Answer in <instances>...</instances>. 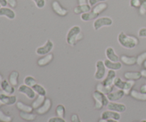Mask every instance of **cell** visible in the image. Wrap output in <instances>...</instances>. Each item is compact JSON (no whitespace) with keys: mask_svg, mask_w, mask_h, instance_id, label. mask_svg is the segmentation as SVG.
<instances>
[{"mask_svg":"<svg viewBox=\"0 0 146 122\" xmlns=\"http://www.w3.org/2000/svg\"><path fill=\"white\" fill-rule=\"evenodd\" d=\"M105 54L107 59L110 60V61H114V62L119 61L120 57H118V54L115 53V50H114V49L113 48V47H107L105 51Z\"/></svg>","mask_w":146,"mask_h":122,"instance_id":"17","label":"cell"},{"mask_svg":"<svg viewBox=\"0 0 146 122\" xmlns=\"http://www.w3.org/2000/svg\"><path fill=\"white\" fill-rule=\"evenodd\" d=\"M0 100L4 105L12 106L17 104V99L16 96L9 95V94L4 92L2 90H0Z\"/></svg>","mask_w":146,"mask_h":122,"instance_id":"8","label":"cell"},{"mask_svg":"<svg viewBox=\"0 0 146 122\" xmlns=\"http://www.w3.org/2000/svg\"><path fill=\"white\" fill-rule=\"evenodd\" d=\"M139 12L141 15H145L146 14V1L141 4V7L139 8Z\"/></svg>","mask_w":146,"mask_h":122,"instance_id":"41","label":"cell"},{"mask_svg":"<svg viewBox=\"0 0 146 122\" xmlns=\"http://www.w3.org/2000/svg\"><path fill=\"white\" fill-rule=\"evenodd\" d=\"M45 99V97L38 95V97H37L36 98L34 99V101H33L32 104H31V107H33L34 109H37L39 108V107L44 104Z\"/></svg>","mask_w":146,"mask_h":122,"instance_id":"30","label":"cell"},{"mask_svg":"<svg viewBox=\"0 0 146 122\" xmlns=\"http://www.w3.org/2000/svg\"><path fill=\"white\" fill-rule=\"evenodd\" d=\"M17 107L20 111H23V112L31 113L33 111V110H34V109H33V107L31 106L24 104L21 101L17 102Z\"/></svg>","mask_w":146,"mask_h":122,"instance_id":"28","label":"cell"},{"mask_svg":"<svg viewBox=\"0 0 146 122\" xmlns=\"http://www.w3.org/2000/svg\"><path fill=\"white\" fill-rule=\"evenodd\" d=\"M104 64H105L106 67L108 69V70H114V71H118L122 68V63L120 61H111L108 59H106L104 61Z\"/></svg>","mask_w":146,"mask_h":122,"instance_id":"18","label":"cell"},{"mask_svg":"<svg viewBox=\"0 0 146 122\" xmlns=\"http://www.w3.org/2000/svg\"><path fill=\"white\" fill-rule=\"evenodd\" d=\"M135 122H138V121H135Z\"/></svg>","mask_w":146,"mask_h":122,"instance_id":"57","label":"cell"},{"mask_svg":"<svg viewBox=\"0 0 146 122\" xmlns=\"http://www.w3.org/2000/svg\"><path fill=\"white\" fill-rule=\"evenodd\" d=\"M98 14H95L94 12H93L92 11H88V12L84 13V14H81V19L83 21H90L91 20H95L98 17Z\"/></svg>","mask_w":146,"mask_h":122,"instance_id":"26","label":"cell"},{"mask_svg":"<svg viewBox=\"0 0 146 122\" xmlns=\"http://www.w3.org/2000/svg\"><path fill=\"white\" fill-rule=\"evenodd\" d=\"M118 41L120 45L127 49H134L139 43L138 38L134 36H130L123 31H121L118 35Z\"/></svg>","mask_w":146,"mask_h":122,"instance_id":"1","label":"cell"},{"mask_svg":"<svg viewBox=\"0 0 146 122\" xmlns=\"http://www.w3.org/2000/svg\"><path fill=\"white\" fill-rule=\"evenodd\" d=\"M8 3H7V0H0V5L1 7H7Z\"/></svg>","mask_w":146,"mask_h":122,"instance_id":"46","label":"cell"},{"mask_svg":"<svg viewBox=\"0 0 146 122\" xmlns=\"http://www.w3.org/2000/svg\"><path fill=\"white\" fill-rule=\"evenodd\" d=\"M32 88L37 95L44 96V97H46V90L41 84H36L35 85L33 86Z\"/></svg>","mask_w":146,"mask_h":122,"instance_id":"31","label":"cell"},{"mask_svg":"<svg viewBox=\"0 0 146 122\" xmlns=\"http://www.w3.org/2000/svg\"><path fill=\"white\" fill-rule=\"evenodd\" d=\"M116 77V72L114 70H108L107 72L106 77L102 81V84L106 87H111L113 86L114 80Z\"/></svg>","mask_w":146,"mask_h":122,"instance_id":"11","label":"cell"},{"mask_svg":"<svg viewBox=\"0 0 146 122\" xmlns=\"http://www.w3.org/2000/svg\"><path fill=\"white\" fill-rule=\"evenodd\" d=\"M138 35L141 38H146V28L144 27V28L140 29L138 32Z\"/></svg>","mask_w":146,"mask_h":122,"instance_id":"42","label":"cell"},{"mask_svg":"<svg viewBox=\"0 0 146 122\" xmlns=\"http://www.w3.org/2000/svg\"><path fill=\"white\" fill-rule=\"evenodd\" d=\"M107 68L106 67L104 61L98 60L96 63V72L94 74V79L97 81H101L106 75Z\"/></svg>","mask_w":146,"mask_h":122,"instance_id":"5","label":"cell"},{"mask_svg":"<svg viewBox=\"0 0 146 122\" xmlns=\"http://www.w3.org/2000/svg\"><path fill=\"white\" fill-rule=\"evenodd\" d=\"M19 74L18 71H13L9 77V81L13 87H17L19 83Z\"/></svg>","mask_w":146,"mask_h":122,"instance_id":"27","label":"cell"},{"mask_svg":"<svg viewBox=\"0 0 146 122\" xmlns=\"http://www.w3.org/2000/svg\"><path fill=\"white\" fill-rule=\"evenodd\" d=\"M92 96L94 101H95L94 108L97 110H101L103 107H106L108 103L110 102L108 97H107V95L97 91V90L94 91Z\"/></svg>","mask_w":146,"mask_h":122,"instance_id":"3","label":"cell"},{"mask_svg":"<svg viewBox=\"0 0 146 122\" xmlns=\"http://www.w3.org/2000/svg\"><path fill=\"white\" fill-rule=\"evenodd\" d=\"M140 91L142 93H145V94H146V84L141 86V88H140Z\"/></svg>","mask_w":146,"mask_h":122,"instance_id":"47","label":"cell"},{"mask_svg":"<svg viewBox=\"0 0 146 122\" xmlns=\"http://www.w3.org/2000/svg\"><path fill=\"white\" fill-rule=\"evenodd\" d=\"M101 119L105 120L108 119H114L117 120V121H119L121 118V116L120 113L115 112V111H111V110H106V111H104V112L101 114Z\"/></svg>","mask_w":146,"mask_h":122,"instance_id":"12","label":"cell"},{"mask_svg":"<svg viewBox=\"0 0 146 122\" xmlns=\"http://www.w3.org/2000/svg\"><path fill=\"white\" fill-rule=\"evenodd\" d=\"M54 44L51 39H48L45 42V44L42 46L37 47L36 49V54L39 56H44L49 54L53 50Z\"/></svg>","mask_w":146,"mask_h":122,"instance_id":"6","label":"cell"},{"mask_svg":"<svg viewBox=\"0 0 146 122\" xmlns=\"http://www.w3.org/2000/svg\"><path fill=\"white\" fill-rule=\"evenodd\" d=\"M0 121L1 122H11L12 121V117L5 114L0 109Z\"/></svg>","mask_w":146,"mask_h":122,"instance_id":"36","label":"cell"},{"mask_svg":"<svg viewBox=\"0 0 146 122\" xmlns=\"http://www.w3.org/2000/svg\"><path fill=\"white\" fill-rule=\"evenodd\" d=\"M107 122H119L117 120H114V119H108L107 120Z\"/></svg>","mask_w":146,"mask_h":122,"instance_id":"50","label":"cell"},{"mask_svg":"<svg viewBox=\"0 0 146 122\" xmlns=\"http://www.w3.org/2000/svg\"><path fill=\"white\" fill-rule=\"evenodd\" d=\"M135 81H133V80H127V81H125V86H124L123 89V91L125 93V95H130L131 91H132L133 88V87L135 86Z\"/></svg>","mask_w":146,"mask_h":122,"instance_id":"29","label":"cell"},{"mask_svg":"<svg viewBox=\"0 0 146 122\" xmlns=\"http://www.w3.org/2000/svg\"><path fill=\"white\" fill-rule=\"evenodd\" d=\"M130 95L131 96L132 98H133L135 100L141 101H146V94H145V93H142L141 91H137V90L133 89L131 91Z\"/></svg>","mask_w":146,"mask_h":122,"instance_id":"25","label":"cell"},{"mask_svg":"<svg viewBox=\"0 0 146 122\" xmlns=\"http://www.w3.org/2000/svg\"><path fill=\"white\" fill-rule=\"evenodd\" d=\"M47 122H66L64 118H62V117H51L48 119Z\"/></svg>","mask_w":146,"mask_h":122,"instance_id":"39","label":"cell"},{"mask_svg":"<svg viewBox=\"0 0 146 122\" xmlns=\"http://www.w3.org/2000/svg\"><path fill=\"white\" fill-rule=\"evenodd\" d=\"M1 5H0V8H1Z\"/></svg>","mask_w":146,"mask_h":122,"instance_id":"56","label":"cell"},{"mask_svg":"<svg viewBox=\"0 0 146 122\" xmlns=\"http://www.w3.org/2000/svg\"><path fill=\"white\" fill-rule=\"evenodd\" d=\"M114 86H111V87H106L104 86L102 83H98L96 86V90L97 91H100V92L103 93V94L108 95L110 93L112 92L113 91Z\"/></svg>","mask_w":146,"mask_h":122,"instance_id":"24","label":"cell"},{"mask_svg":"<svg viewBox=\"0 0 146 122\" xmlns=\"http://www.w3.org/2000/svg\"><path fill=\"white\" fill-rule=\"evenodd\" d=\"M98 122H107V120H105V119H103L101 118V119L98 121Z\"/></svg>","mask_w":146,"mask_h":122,"instance_id":"51","label":"cell"},{"mask_svg":"<svg viewBox=\"0 0 146 122\" xmlns=\"http://www.w3.org/2000/svg\"><path fill=\"white\" fill-rule=\"evenodd\" d=\"M125 81H123L121 77H115V80H114L113 82V86L114 87L117 88L118 89H123V87L125 86Z\"/></svg>","mask_w":146,"mask_h":122,"instance_id":"33","label":"cell"},{"mask_svg":"<svg viewBox=\"0 0 146 122\" xmlns=\"http://www.w3.org/2000/svg\"><path fill=\"white\" fill-rule=\"evenodd\" d=\"M106 1V0H88V4H89V5L91 6V7H93L95 5H96L97 4H98V3L104 2V1Z\"/></svg>","mask_w":146,"mask_h":122,"instance_id":"43","label":"cell"},{"mask_svg":"<svg viewBox=\"0 0 146 122\" xmlns=\"http://www.w3.org/2000/svg\"><path fill=\"white\" fill-rule=\"evenodd\" d=\"M141 122H146V119H143V120H142V121H141Z\"/></svg>","mask_w":146,"mask_h":122,"instance_id":"55","label":"cell"},{"mask_svg":"<svg viewBox=\"0 0 146 122\" xmlns=\"http://www.w3.org/2000/svg\"><path fill=\"white\" fill-rule=\"evenodd\" d=\"M107 8H108V4H107L106 1H104V2L98 3L96 5L93 7L91 11H92L93 12L95 13V14L100 15L101 13L104 12V11H106V10L107 9Z\"/></svg>","mask_w":146,"mask_h":122,"instance_id":"23","label":"cell"},{"mask_svg":"<svg viewBox=\"0 0 146 122\" xmlns=\"http://www.w3.org/2000/svg\"><path fill=\"white\" fill-rule=\"evenodd\" d=\"M124 77L126 80L137 81L142 77L141 71H126L124 73Z\"/></svg>","mask_w":146,"mask_h":122,"instance_id":"22","label":"cell"},{"mask_svg":"<svg viewBox=\"0 0 146 122\" xmlns=\"http://www.w3.org/2000/svg\"><path fill=\"white\" fill-rule=\"evenodd\" d=\"M51 106H52V103H51V99H46L44 101V104L41 106L38 109H36L37 114L39 115H44L48 113L49 110L51 109Z\"/></svg>","mask_w":146,"mask_h":122,"instance_id":"16","label":"cell"},{"mask_svg":"<svg viewBox=\"0 0 146 122\" xmlns=\"http://www.w3.org/2000/svg\"><path fill=\"white\" fill-rule=\"evenodd\" d=\"M24 84H26L27 86H29V87H32L33 86L37 84V81L34 77H31V76H27L24 79Z\"/></svg>","mask_w":146,"mask_h":122,"instance_id":"34","label":"cell"},{"mask_svg":"<svg viewBox=\"0 0 146 122\" xmlns=\"http://www.w3.org/2000/svg\"><path fill=\"white\" fill-rule=\"evenodd\" d=\"M71 122H81L79 117H78V114H74L71 115Z\"/></svg>","mask_w":146,"mask_h":122,"instance_id":"44","label":"cell"},{"mask_svg":"<svg viewBox=\"0 0 146 122\" xmlns=\"http://www.w3.org/2000/svg\"><path fill=\"white\" fill-rule=\"evenodd\" d=\"M146 61V51L142 53L137 57V64L139 66H142L143 63Z\"/></svg>","mask_w":146,"mask_h":122,"instance_id":"37","label":"cell"},{"mask_svg":"<svg viewBox=\"0 0 146 122\" xmlns=\"http://www.w3.org/2000/svg\"><path fill=\"white\" fill-rule=\"evenodd\" d=\"M3 80V77H2V75H1V74H0V82H1V81H2Z\"/></svg>","mask_w":146,"mask_h":122,"instance_id":"52","label":"cell"},{"mask_svg":"<svg viewBox=\"0 0 146 122\" xmlns=\"http://www.w3.org/2000/svg\"><path fill=\"white\" fill-rule=\"evenodd\" d=\"M56 115L58 117L64 118L66 114L65 107L62 105V104H58L56 107Z\"/></svg>","mask_w":146,"mask_h":122,"instance_id":"35","label":"cell"},{"mask_svg":"<svg viewBox=\"0 0 146 122\" xmlns=\"http://www.w3.org/2000/svg\"><path fill=\"white\" fill-rule=\"evenodd\" d=\"M2 105H4V104H3V103L1 102V100H0V107H1Z\"/></svg>","mask_w":146,"mask_h":122,"instance_id":"54","label":"cell"},{"mask_svg":"<svg viewBox=\"0 0 146 122\" xmlns=\"http://www.w3.org/2000/svg\"><path fill=\"white\" fill-rule=\"evenodd\" d=\"M143 65L144 68H145V69H146V61H145V62H144V63H143Z\"/></svg>","mask_w":146,"mask_h":122,"instance_id":"53","label":"cell"},{"mask_svg":"<svg viewBox=\"0 0 146 122\" xmlns=\"http://www.w3.org/2000/svg\"><path fill=\"white\" fill-rule=\"evenodd\" d=\"M130 5L133 8H140L141 6V2L140 0H131Z\"/></svg>","mask_w":146,"mask_h":122,"instance_id":"40","label":"cell"},{"mask_svg":"<svg viewBox=\"0 0 146 122\" xmlns=\"http://www.w3.org/2000/svg\"><path fill=\"white\" fill-rule=\"evenodd\" d=\"M120 60L123 64L127 66H133L137 64V57L133 56L122 55L120 57Z\"/></svg>","mask_w":146,"mask_h":122,"instance_id":"19","label":"cell"},{"mask_svg":"<svg viewBox=\"0 0 146 122\" xmlns=\"http://www.w3.org/2000/svg\"><path fill=\"white\" fill-rule=\"evenodd\" d=\"M0 88L6 94H9V95H13V94L15 91V89L14 87H13L9 81H7V79H3L2 81L0 82Z\"/></svg>","mask_w":146,"mask_h":122,"instance_id":"13","label":"cell"},{"mask_svg":"<svg viewBox=\"0 0 146 122\" xmlns=\"http://www.w3.org/2000/svg\"><path fill=\"white\" fill-rule=\"evenodd\" d=\"M51 7L52 9L57 15L60 16V17H65L68 14V11L66 8L61 6V4L58 2L56 0H54L51 3Z\"/></svg>","mask_w":146,"mask_h":122,"instance_id":"9","label":"cell"},{"mask_svg":"<svg viewBox=\"0 0 146 122\" xmlns=\"http://www.w3.org/2000/svg\"><path fill=\"white\" fill-rule=\"evenodd\" d=\"M91 9H92V7L89 5V4H81V5L78 4L74 9V12L76 14H82L84 13L91 11Z\"/></svg>","mask_w":146,"mask_h":122,"instance_id":"20","label":"cell"},{"mask_svg":"<svg viewBox=\"0 0 146 122\" xmlns=\"http://www.w3.org/2000/svg\"><path fill=\"white\" fill-rule=\"evenodd\" d=\"M34 2L37 8L43 9L46 6V0H31Z\"/></svg>","mask_w":146,"mask_h":122,"instance_id":"38","label":"cell"},{"mask_svg":"<svg viewBox=\"0 0 146 122\" xmlns=\"http://www.w3.org/2000/svg\"><path fill=\"white\" fill-rule=\"evenodd\" d=\"M141 75H142V77H144V78L146 79V69H143L142 71H141Z\"/></svg>","mask_w":146,"mask_h":122,"instance_id":"49","label":"cell"},{"mask_svg":"<svg viewBox=\"0 0 146 122\" xmlns=\"http://www.w3.org/2000/svg\"><path fill=\"white\" fill-rule=\"evenodd\" d=\"M18 91L20 94H22L27 97L29 99L32 100L36 98V94L35 91H34L32 87H30L29 86H27L26 84H21L18 87Z\"/></svg>","mask_w":146,"mask_h":122,"instance_id":"7","label":"cell"},{"mask_svg":"<svg viewBox=\"0 0 146 122\" xmlns=\"http://www.w3.org/2000/svg\"><path fill=\"white\" fill-rule=\"evenodd\" d=\"M19 116L22 119L28 121H34V120H35L36 118V116L35 114H32V113L23 112V111H20Z\"/></svg>","mask_w":146,"mask_h":122,"instance_id":"32","label":"cell"},{"mask_svg":"<svg viewBox=\"0 0 146 122\" xmlns=\"http://www.w3.org/2000/svg\"><path fill=\"white\" fill-rule=\"evenodd\" d=\"M53 59H54V55L51 53H49V54L44 55V57L39 59L37 61V64L39 67H45V66L48 65L50 62H51Z\"/></svg>","mask_w":146,"mask_h":122,"instance_id":"21","label":"cell"},{"mask_svg":"<svg viewBox=\"0 0 146 122\" xmlns=\"http://www.w3.org/2000/svg\"><path fill=\"white\" fill-rule=\"evenodd\" d=\"M6 17L8 19L13 20L16 17V13L12 9L9 7H1L0 8V17Z\"/></svg>","mask_w":146,"mask_h":122,"instance_id":"14","label":"cell"},{"mask_svg":"<svg viewBox=\"0 0 146 122\" xmlns=\"http://www.w3.org/2000/svg\"><path fill=\"white\" fill-rule=\"evenodd\" d=\"M7 3L11 8H15L17 5V0H7Z\"/></svg>","mask_w":146,"mask_h":122,"instance_id":"45","label":"cell"},{"mask_svg":"<svg viewBox=\"0 0 146 122\" xmlns=\"http://www.w3.org/2000/svg\"><path fill=\"white\" fill-rule=\"evenodd\" d=\"M88 0H78V2L79 5H81V4H88Z\"/></svg>","mask_w":146,"mask_h":122,"instance_id":"48","label":"cell"},{"mask_svg":"<svg viewBox=\"0 0 146 122\" xmlns=\"http://www.w3.org/2000/svg\"><path fill=\"white\" fill-rule=\"evenodd\" d=\"M84 39V34L81 32V29L79 26H74L67 32L66 41L67 44L71 47H74L77 42Z\"/></svg>","mask_w":146,"mask_h":122,"instance_id":"2","label":"cell"},{"mask_svg":"<svg viewBox=\"0 0 146 122\" xmlns=\"http://www.w3.org/2000/svg\"><path fill=\"white\" fill-rule=\"evenodd\" d=\"M113 23V21L109 17H98L96 19L94 20V23H93V27H94V30L98 31L103 27H111L112 26Z\"/></svg>","mask_w":146,"mask_h":122,"instance_id":"4","label":"cell"},{"mask_svg":"<svg viewBox=\"0 0 146 122\" xmlns=\"http://www.w3.org/2000/svg\"><path fill=\"white\" fill-rule=\"evenodd\" d=\"M107 109L111 111H115L118 113H123L126 111V106L125 104H122V103H117V102H113V101H110L108 103V105L106 106Z\"/></svg>","mask_w":146,"mask_h":122,"instance_id":"10","label":"cell"},{"mask_svg":"<svg viewBox=\"0 0 146 122\" xmlns=\"http://www.w3.org/2000/svg\"><path fill=\"white\" fill-rule=\"evenodd\" d=\"M124 96H125L124 91L121 89H118L117 91H113L112 92L110 93L109 94L107 95V97H108L109 101L115 102V101L122 99L124 97Z\"/></svg>","mask_w":146,"mask_h":122,"instance_id":"15","label":"cell"}]
</instances>
